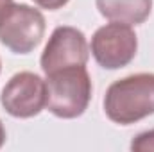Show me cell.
Listing matches in <instances>:
<instances>
[{
  "mask_svg": "<svg viewBox=\"0 0 154 152\" xmlns=\"http://www.w3.org/2000/svg\"><path fill=\"white\" fill-rule=\"evenodd\" d=\"M104 113L118 125H131L154 114V74L115 81L104 95Z\"/></svg>",
  "mask_w": 154,
  "mask_h": 152,
  "instance_id": "obj_1",
  "label": "cell"
},
{
  "mask_svg": "<svg viewBox=\"0 0 154 152\" xmlns=\"http://www.w3.org/2000/svg\"><path fill=\"white\" fill-rule=\"evenodd\" d=\"M91 79L84 66H70L47 75V109L57 118L72 120L91 100Z\"/></svg>",
  "mask_w": 154,
  "mask_h": 152,
  "instance_id": "obj_2",
  "label": "cell"
},
{
  "mask_svg": "<svg viewBox=\"0 0 154 152\" xmlns=\"http://www.w3.org/2000/svg\"><path fill=\"white\" fill-rule=\"evenodd\" d=\"M45 27L41 11L13 2L0 16V41L14 54H29L41 43Z\"/></svg>",
  "mask_w": 154,
  "mask_h": 152,
  "instance_id": "obj_3",
  "label": "cell"
},
{
  "mask_svg": "<svg viewBox=\"0 0 154 152\" xmlns=\"http://www.w3.org/2000/svg\"><path fill=\"white\" fill-rule=\"evenodd\" d=\"M90 50L95 61L106 70H118L127 66L138 50V39L131 25L111 22L95 31Z\"/></svg>",
  "mask_w": 154,
  "mask_h": 152,
  "instance_id": "obj_4",
  "label": "cell"
},
{
  "mask_svg": "<svg viewBox=\"0 0 154 152\" xmlns=\"http://www.w3.org/2000/svg\"><path fill=\"white\" fill-rule=\"evenodd\" d=\"M2 108L14 118H32L47 108V81L32 72L13 75L2 90Z\"/></svg>",
  "mask_w": 154,
  "mask_h": 152,
  "instance_id": "obj_5",
  "label": "cell"
},
{
  "mask_svg": "<svg viewBox=\"0 0 154 152\" xmlns=\"http://www.w3.org/2000/svg\"><path fill=\"white\" fill-rule=\"evenodd\" d=\"M90 47L86 36L75 27H56L41 54L39 65L45 75L70 66H86Z\"/></svg>",
  "mask_w": 154,
  "mask_h": 152,
  "instance_id": "obj_6",
  "label": "cell"
},
{
  "mask_svg": "<svg viewBox=\"0 0 154 152\" xmlns=\"http://www.w3.org/2000/svg\"><path fill=\"white\" fill-rule=\"evenodd\" d=\"M95 4L104 18L125 25L143 23L152 11V0H95Z\"/></svg>",
  "mask_w": 154,
  "mask_h": 152,
  "instance_id": "obj_7",
  "label": "cell"
},
{
  "mask_svg": "<svg viewBox=\"0 0 154 152\" xmlns=\"http://www.w3.org/2000/svg\"><path fill=\"white\" fill-rule=\"evenodd\" d=\"M131 150L136 152H154V129L140 132L131 141Z\"/></svg>",
  "mask_w": 154,
  "mask_h": 152,
  "instance_id": "obj_8",
  "label": "cell"
},
{
  "mask_svg": "<svg viewBox=\"0 0 154 152\" xmlns=\"http://www.w3.org/2000/svg\"><path fill=\"white\" fill-rule=\"evenodd\" d=\"M34 4H38L39 7H43V9L56 11V9H61L63 5H66L68 0H34Z\"/></svg>",
  "mask_w": 154,
  "mask_h": 152,
  "instance_id": "obj_9",
  "label": "cell"
},
{
  "mask_svg": "<svg viewBox=\"0 0 154 152\" xmlns=\"http://www.w3.org/2000/svg\"><path fill=\"white\" fill-rule=\"evenodd\" d=\"M13 4V0H0V16L5 13V9Z\"/></svg>",
  "mask_w": 154,
  "mask_h": 152,
  "instance_id": "obj_10",
  "label": "cell"
},
{
  "mask_svg": "<svg viewBox=\"0 0 154 152\" xmlns=\"http://www.w3.org/2000/svg\"><path fill=\"white\" fill-rule=\"evenodd\" d=\"M4 143H5V127H4V123L0 120V149L4 147Z\"/></svg>",
  "mask_w": 154,
  "mask_h": 152,
  "instance_id": "obj_11",
  "label": "cell"
},
{
  "mask_svg": "<svg viewBox=\"0 0 154 152\" xmlns=\"http://www.w3.org/2000/svg\"><path fill=\"white\" fill-rule=\"evenodd\" d=\"M0 68H2V66H0Z\"/></svg>",
  "mask_w": 154,
  "mask_h": 152,
  "instance_id": "obj_12",
  "label": "cell"
}]
</instances>
